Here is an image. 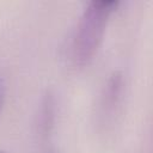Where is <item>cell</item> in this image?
Masks as SVG:
<instances>
[{
    "label": "cell",
    "instance_id": "6da1fadb",
    "mask_svg": "<svg viewBox=\"0 0 153 153\" xmlns=\"http://www.w3.org/2000/svg\"><path fill=\"white\" fill-rule=\"evenodd\" d=\"M118 5V0H92L85 6L71 43V59L74 65L84 66L92 60L102 42L109 17Z\"/></svg>",
    "mask_w": 153,
    "mask_h": 153
},
{
    "label": "cell",
    "instance_id": "7a4b0ae2",
    "mask_svg": "<svg viewBox=\"0 0 153 153\" xmlns=\"http://www.w3.org/2000/svg\"><path fill=\"white\" fill-rule=\"evenodd\" d=\"M55 122V100L54 94L50 91H47L39 108L38 114V133L42 139H48L50 135Z\"/></svg>",
    "mask_w": 153,
    "mask_h": 153
},
{
    "label": "cell",
    "instance_id": "3957f363",
    "mask_svg": "<svg viewBox=\"0 0 153 153\" xmlns=\"http://www.w3.org/2000/svg\"><path fill=\"white\" fill-rule=\"evenodd\" d=\"M123 88V75L120 72H114L104 87V93H103V108L106 110L114 109L116 104L120 100L121 93Z\"/></svg>",
    "mask_w": 153,
    "mask_h": 153
},
{
    "label": "cell",
    "instance_id": "277c9868",
    "mask_svg": "<svg viewBox=\"0 0 153 153\" xmlns=\"http://www.w3.org/2000/svg\"><path fill=\"white\" fill-rule=\"evenodd\" d=\"M5 98H6V81L2 74H0V114L5 104Z\"/></svg>",
    "mask_w": 153,
    "mask_h": 153
},
{
    "label": "cell",
    "instance_id": "5b68a950",
    "mask_svg": "<svg viewBox=\"0 0 153 153\" xmlns=\"http://www.w3.org/2000/svg\"><path fill=\"white\" fill-rule=\"evenodd\" d=\"M47 153H61V152L59 149H56V148H50V149L47 151Z\"/></svg>",
    "mask_w": 153,
    "mask_h": 153
},
{
    "label": "cell",
    "instance_id": "8992f818",
    "mask_svg": "<svg viewBox=\"0 0 153 153\" xmlns=\"http://www.w3.org/2000/svg\"><path fill=\"white\" fill-rule=\"evenodd\" d=\"M0 153H7L6 151H4V149H0Z\"/></svg>",
    "mask_w": 153,
    "mask_h": 153
}]
</instances>
